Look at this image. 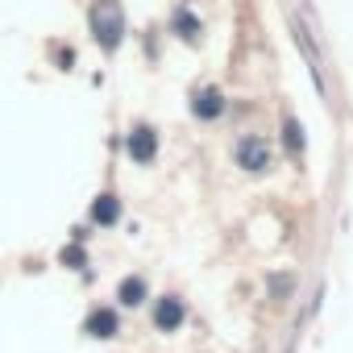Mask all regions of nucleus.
Segmentation results:
<instances>
[{"mask_svg":"<svg viewBox=\"0 0 353 353\" xmlns=\"http://www.w3.org/2000/svg\"><path fill=\"white\" fill-rule=\"evenodd\" d=\"M88 26H92L96 42L104 50H117L121 38H125V9L117 5V0H96V5L88 9Z\"/></svg>","mask_w":353,"mask_h":353,"instance_id":"nucleus-1","label":"nucleus"},{"mask_svg":"<svg viewBox=\"0 0 353 353\" xmlns=\"http://www.w3.org/2000/svg\"><path fill=\"white\" fill-rule=\"evenodd\" d=\"M291 38H295V46L303 50V59H307V67H312V79H316V88L324 92V54H320V46H316L312 30L303 26V17H291Z\"/></svg>","mask_w":353,"mask_h":353,"instance_id":"nucleus-2","label":"nucleus"},{"mask_svg":"<svg viewBox=\"0 0 353 353\" xmlns=\"http://www.w3.org/2000/svg\"><path fill=\"white\" fill-rule=\"evenodd\" d=\"M237 166H245V170H266L270 166V145H266V137H258V133H250V137H241L237 141Z\"/></svg>","mask_w":353,"mask_h":353,"instance_id":"nucleus-3","label":"nucleus"},{"mask_svg":"<svg viewBox=\"0 0 353 353\" xmlns=\"http://www.w3.org/2000/svg\"><path fill=\"white\" fill-rule=\"evenodd\" d=\"M183 316H188V307H183L179 295H162L158 307H154V324H158L162 332H174V328L183 324Z\"/></svg>","mask_w":353,"mask_h":353,"instance_id":"nucleus-4","label":"nucleus"},{"mask_svg":"<svg viewBox=\"0 0 353 353\" xmlns=\"http://www.w3.org/2000/svg\"><path fill=\"white\" fill-rule=\"evenodd\" d=\"M154 154H158V137H154V129L137 125V129L129 133V158L145 166V162H154Z\"/></svg>","mask_w":353,"mask_h":353,"instance_id":"nucleus-5","label":"nucleus"},{"mask_svg":"<svg viewBox=\"0 0 353 353\" xmlns=\"http://www.w3.org/2000/svg\"><path fill=\"white\" fill-rule=\"evenodd\" d=\"M192 112H196L200 121H216V117L225 112V96H221L216 88H204V92H196V100H192Z\"/></svg>","mask_w":353,"mask_h":353,"instance_id":"nucleus-6","label":"nucleus"},{"mask_svg":"<svg viewBox=\"0 0 353 353\" xmlns=\"http://www.w3.org/2000/svg\"><path fill=\"white\" fill-rule=\"evenodd\" d=\"M117 312L112 307H96L88 320H83V332H92V336H100V341H108V336H117Z\"/></svg>","mask_w":353,"mask_h":353,"instance_id":"nucleus-7","label":"nucleus"},{"mask_svg":"<svg viewBox=\"0 0 353 353\" xmlns=\"http://www.w3.org/2000/svg\"><path fill=\"white\" fill-rule=\"evenodd\" d=\"M92 221H96V225H104V229H108V225H117V221H121V200H117L112 192L96 196V204H92Z\"/></svg>","mask_w":353,"mask_h":353,"instance_id":"nucleus-8","label":"nucleus"},{"mask_svg":"<svg viewBox=\"0 0 353 353\" xmlns=\"http://www.w3.org/2000/svg\"><path fill=\"white\" fill-rule=\"evenodd\" d=\"M117 299H121L125 307H137V303L145 299V283H141V279H125L121 291H117Z\"/></svg>","mask_w":353,"mask_h":353,"instance_id":"nucleus-9","label":"nucleus"},{"mask_svg":"<svg viewBox=\"0 0 353 353\" xmlns=\"http://www.w3.org/2000/svg\"><path fill=\"white\" fill-rule=\"evenodd\" d=\"M174 30H179L183 38H196V34H200V21H196L192 13H179V17H174Z\"/></svg>","mask_w":353,"mask_h":353,"instance_id":"nucleus-10","label":"nucleus"},{"mask_svg":"<svg viewBox=\"0 0 353 353\" xmlns=\"http://www.w3.org/2000/svg\"><path fill=\"white\" fill-rule=\"evenodd\" d=\"M283 133H287V145H291V154H299V150H303V129H299L295 121H287V125H283Z\"/></svg>","mask_w":353,"mask_h":353,"instance_id":"nucleus-11","label":"nucleus"},{"mask_svg":"<svg viewBox=\"0 0 353 353\" xmlns=\"http://www.w3.org/2000/svg\"><path fill=\"white\" fill-rule=\"evenodd\" d=\"M63 262H67L71 270H79V266H88V254H83V250H63Z\"/></svg>","mask_w":353,"mask_h":353,"instance_id":"nucleus-12","label":"nucleus"}]
</instances>
